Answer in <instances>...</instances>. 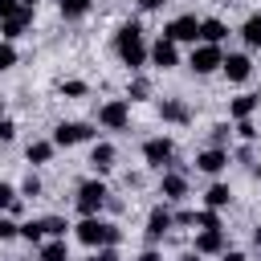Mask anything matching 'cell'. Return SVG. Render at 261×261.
I'll return each instance as SVG.
<instances>
[{
    "label": "cell",
    "instance_id": "obj_1",
    "mask_svg": "<svg viewBox=\"0 0 261 261\" xmlns=\"http://www.w3.org/2000/svg\"><path fill=\"white\" fill-rule=\"evenodd\" d=\"M114 53H118V61H122L126 69H143V65H147V41H143V29H139L135 20L118 24V33H114Z\"/></svg>",
    "mask_w": 261,
    "mask_h": 261
},
{
    "label": "cell",
    "instance_id": "obj_2",
    "mask_svg": "<svg viewBox=\"0 0 261 261\" xmlns=\"http://www.w3.org/2000/svg\"><path fill=\"white\" fill-rule=\"evenodd\" d=\"M73 237H77L82 245H90V249H102V245H118V241H122V228H118V224H110V220L86 216V220L73 228Z\"/></svg>",
    "mask_w": 261,
    "mask_h": 261
},
{
    "label": "cell",
    "instance_id": "obj_3",
    "mask_svg": "<svg viewBox=\"0 0 261 261\" xmlns=\"http://www.w3.org/2000/svg\"><path fill=\"white\" fill-rule=\"evenodd\" d=\"M106 184L102 179H86V184H77V196H73V204H77V212L82 216H98V208L106 204Z\"/></svg>",
    "mask_w": 261,
    "mask_h": 261
},
{
    "label": "cell",
    "instance_id": "obj_4",
    "mask_svg": "<svg viewBox=\"0 0 261 261\" xmlns=\"http://www.w3.org/2000/svg\"><path fill=\"white\" fill-rule=\"evenodd\" d=\"M98 122H102L106 130H126V126H130V102H126V98L102 102V106H98Z\"/></svg>",
    "mask_w": 261,
    "mask_h": 261
},
{
    "label": "cell",
    "instance_id": "obj_5",
    "mask_svg": "<svg viewBox=\"0 0 261 261\" xmlns=\"http://www.w3.org/2000/svg\"><path fill=\"white\" fill-rule=\"evenodd\" d=\"M220 61H224V53H220V45H196L192 49V57H188V65H192V73H212V69H220Z\"/></svg>",
    "mask_w": 261,
    "mask_h": 261
},
{
    "label": "cell",
    "instance_id": "obj_6",
    "mask_svg": "<svg viewBox=\"0 0 261 261\" xmlns=\"http://www.w3.org/2000/svg\"><path fill=\"white\" fill-rule=\"evenodd\" d=\"M143 159H147L151 167H159V171H163V167L175 159V143H171V139H163V135H155V139H147V143H143Z\"/></svg>",
    "mask_w": 261,
    "mask_h": 261
},
{
    "label": "cell",
    "instance_id": "obj_7",
    "mask_svg": "<svg viewBox=\"0 0 261 261\" xmlns=\"http://www.w3.org/2000/svg\"><path fill=\"white\" fill-rule=\"evenodd\" d=\"M163 37L175 41V45H179V41H192V45H196V41H200V20H196L192 12H184V16H175V20L163 29Z\"/></svg>",
    "mask_w": 261,
    "mask_h": 261
},
{
    "label": "cell",
    "instance_id": "obj_8",
    "mask_svg": "<svg viewBox=\"0 0 261 261\" xmlns=\"http://www.w3.org/2000/svg\"><path fill=\"white\" fill-rule=\"evenodd\" d=\"M94 135L90 122H57L53 126V147H73V143H86Z\"/></svg>",
    "mask_w": 261,
    "mask_h": 261
},
{
    "label": "cell",
    "instance_id": "obj_9",
    "mask_svg": "<svg viewBox=\"0 0 261 261\" xmlns=\"http://www.w3.org/2000/svg\"><path fill=\"white\" fill-rule=\"evenodd\" d=\"M29 24H33V8H29V4H20L16 12H8V16L0 20V33H4V41H16V37H24V33H29Z\"/></svg>",
    "mask_w": 261,
    "mask_h": 261
},
{
    "label": "cell",
    "instance_id": "obj_10",
    "mask_svg": "<svg viewBox=\"0 0 261 261\" xmlns=\"http://www.w3.org/2000/svg\"><path fill=\"white\" fill-rule=\"evenodd\" d=\"M147 57H151V65H159V69H171V65H179L175 41H167V37H159L155 45H147Z\"/></svg>",
    "mask_w": 261,
    "mask_h": 261
},
{
    "label": "cell",
    "instance_id": "obj_11",
    "mask_svg": "<svg viewBox=\"0 0 261 261\" xmlns=\"http://www.w3.org/2000/svg\"><path fill=\"white\" fill-rule=\"evenodd\" d=\"M224 167H228V151L224 147H208V151L196 155V171H204V175H220Z\"/></svg>",
    "mask_w": 261,
    "mask_h": 261
},
{
    "label": "cell",
    "instance_id": "obj_12",
    "mask_svg": "<svg viewBox=\"0 0 261 261\" xmlns=\"http://www.w3.org/2000/svg\"><path fill=\"white\" fill-rule=\"evenodd\" d=\"M171 228H175V224H171V212H167L163 204H155V208H151V216H147V241L155 245V241H163Z\"/></svg>",
    "mask_w": 261,
    "mask_h": 261
},
{
    "label": "cell",
    "instance_id": "obj_13",
    "mask_svg": "<svg viewBox=\"0 0 261 261\" xmlns=\"http://www.w3.org/2000/svg\"><path fill=\"white\" fill-rule=\"evenodd\" d=\"M159 196H163V200H184V196H188V175H184V171H163Z\"/></svg>",
    "mask_w": 261,
    "mask_h": 261
},
{
    "label": "cell",
    "instance_id": "obj_14",
    "mask_svg": "<svg viewBox=\"0 0 261 261\" xmlns=\"http://www.w3.org/2000/svg\"><path fill=\"white\" fill-rule=\"evenodd\" d=\"M220 69H224V77H228V82H245V77L253 73V61H249L245 53H228V57L220 61Z\"/></svg>",
    "mask_w": 261,
    "mask_h": 261
},
{
    "label": "cell",
    "instance_id": "obj_15",
    "mask_svg": "<svg viewBox=\"0 0 261 261\" xmlns=\"http://www.w3.org/2000/svg\"><path fill=\"white\" fill-rule=\"evenodd\" d=\"M159 118L184 126V122H192V110H188V102H179V98H163V102H159Z\"/></svg>",
    "mask_w": 261,
    "mask_h": 261
},
{
    "label": "cell",
    "instance_id": "obj_16",
    "mask_svg": "<svg viewBox=\"0 0 261 261\" xmlns=\"http://www.w3.org/2000/svg\"><path fill=\"white\" fill-rule=\"evenodd\" d=\"M114 159H118V151H114V143H94V151H90V167H94L98 175H106V171H114Z\"/></svg>",
    "mask_w": 261,
    "mask_h": 261
},
{
    "label": "cell",
    "instance_id": "obj_17",
    "mask_svg": "<svg viewBox=\"0 0 261 261\" xmlns=\"http://www.w3.org/2000/svg\"><path fill=\"white\" fill-rule=\"evenodd\" d=\"M196 253L208 257V253H224V228H204L196 237Z\"/></svg>",
    "mask_w": 261,
    "mask_h": 261
},
{
    "label": "cell",
    "instance_id": "obj_18",
    "mask_svg": "<svg viewBox=\"0 0 261 261\" xmlns=\"http://www.w3.org/2000/svg\"><path fill=\"white\" fill-rule=\"evenodd\" d=\"M224 37H228V24H224V20H216V16L200 20V41H208V45H220Z\"/></svg>",
    "mask_w": 261,
    "mask_h": 261
},
{
    "label": "cell",
    "instance_id": "obj_19",
    "mask_svg": "<svg viewBox=\"0 0 261 261\" xmlns=\"http://www.w3.org/2000/svg\"><path fill=\"white\" fill-rule=\"evenodd\" d=\"M257 102H261L257 94H237V98H232V106H228V114L241 122V118H249V114L257 110Z\"/></svg>",
    "mask_w": 261,
    "mask_h": 261
},
{
    "label": "cell",
    "instance_id": "obj_20",
    "mask_svg": "<svg viewBox=\"0 0 261 261\" xmlns=\"http://www.w3.org/2000/svg\"><path fill=\"white\" fill-rule=\"evenodd\" d=\"M24 159H29V163H49V159H53V139H37V143H29Z\"/></svg>",
    "mask_w": 261,
    "mask_h": 261
},
{
    "label": "cell",
    "instance_id": "obj_21",
    "mask_svg": "<svg viewBox=\"0 0 261 261\" xmlns=\"http://www.w3.org/2000/svg\"><path fill=\"white\" fill-rule=\"evenodd\" d=\"M41 261H69V249H65V237H53L41 245Z\"/></svg>",
    "mask_w": 261,
    "mask_h": 261
},
{
    "label": "cell",
    "instance_id": "obj_22",
    "mask_svg": "<svg viewBox=\"0 0 261 261\" xmlns=\"http://www.w3.org/2000/svg\"><path fill=\"white\" fill-rule=\"evenodd\" d=\"M228 200H232L228 184H212V188L204 192V204H208V208H228Z\"/></svg>",
    "mask_w": 261,
    "mask_h": 261
},
{
    "label": "cell",
    "instance_id": "obj_23",
    "mask_svg": "<svg viewBox=\"0 0 261 261\" xmlns=\"http://www.w3.org/2000/svg\"><path fill=\"white\" fill-rule=\"evenodd\" d=\"M241 37H245V45H249V49H257V45H261V12H253V16L241 24Z\"/></svg>",
    "mask_w": 261,
    "mask_h": 261
},
{
    "label": "cell",
    "instance_id": "obj_24",
    "mask_svg": "<svg viewBox=\"0 0 261 261\" xmlns=\"http://www.w3.org/2000/svg\"><path fill=\"white\" fill-rule=\"evenodd\" d=\"M90 4H94V0H61V16H65V20H82V16L90 12Z\"/></svg>",
    "mask_w": 261,
    "mask_h": 261
},
{
    "label": "cell",
    "instance_id": "obj_25",
    "mask_svg": "<svg viewBox=\"0 0 261 261\" xmlns=\"http://www.w3.org/2000/svg\"><path fill=\"white\" fill-rule=\"evenodd\" d=\"M41 228H45V237H65V228H69V224H65V216H45V220H41Z\"/></svg>",
    "mask_w": 261,
    "mask_h": 261
},
{
    "label": "cell",
    "instance_id": "obj_26",
    "mask_svg": "<svg viewBox=\"0 0 261 261\" xmlns=\"http://www.w3.org/2000/svg\"><path fill=\"white\" fill-rule=\"evenodd\" d=\"M20 237H24V241H33V245H41V241H45L41 220H24V224H20Z\"/></svg>",
    "mask_w": 261,
    "mask_h": 261
},
{
    "label": "cell",
    "instance_id": "obj_27",
    "mask_svg": "<svg viewBox=\"0 0 261 261\" xmlns=\"http://www.w3.org/2000/svg\"><path fill=\"white\" fill-rule=\"evenodd\" d=\"M12 65H16V49H12V41H0V73L12 69Z\"/></svg>",
    "mask_w": 261,
    "mask_h": 261
},
{
    "label": "cell",
    "instance_id": "obj_28",
    "mask_svg": "<svg viewBox=\"0 0 261 261\" xmlns=\"http://www.w3.org/2000/svg\"><path fill=\"white\" fill-rule=\"evenodd\" d=\"M147 94H151L147 77H135V82H130V90H126V98H130V102H139V98H147Z\"/></svg>",
    "mask_w": 261,
    "mask_h": 261
},
{
    "label": "cell",
    "instance_id": "obj_29",
    "mask_svg": "<svg viewBox=\"0 0 261 261\" xmlns=\"http://www.w3.org/2000/svg\"><path fill=\"white\" fill-rule=\"evenodd\" d=\"M228 139H232L228 122H216V126H212V147H228Z\"/></svg>",
    "mask_w": 261,
    "mask_h": 261
},
{
    "label": "cell",
    "instance_id": "obj_30",
    "mask_svg": "<svg viewBox=\"0 0 261 261\" xmlns=\"http://www.w3.org/2000/svg\"><path fill=\"white\" fill-rule=\"evenodd\" d=\"M196 224H200V228H220V216H216V208H204V212H196Z\"/></svg>",
    "mask_w": 261,
    "mask_h": 261
},
{
    "label": "cell",
    "instance_id": "obj_31",
    "mask_svg": "<svg viewBox=\"0 0 261 261\" xmlns=\"http://www.w3.org/2000/svg\"><path fill=\"white\" fill-rule=\"evenodd\" d=\"M12 237H20V224L12 216H0V241H12Z\"/></svg>",
    "mask_w": 261,
    "mask_h": 261
},
{
    "label": "cell",
    "instance_id": "obj_32",
    "mask_svg": "<svg viewBox=\"0 0 261 261\" xmlns=\"http://www.w3.org/2000/svg\"><path fill=\"white\" fill-rule=\"evenodd\" d=\"M12 204H16V192H12V184H4V179H0V212H8Z\"/></svg>",
    "mask_w": 261,
    "mask_h": 261
},
{
    "label": "cell",
    "instance_id": "obj_33",
    "mask_svg": "<svg viewBox=\"0 0 261 261\" xmlns=\"http://www.w3.org/2000/svg\"><path fill=\"white\" fill-rule=\"evenodd\" d=\"M20 196H41V179H37L33 171L24 175V184H20Z\"/></svg>",
    "mask_w": 261,
    "mask_h": 261
},
{
    "label": "cell",
    "instance_id": "obj_34",
    "mask_svg": "<svg viewBox=\"0 0 261 261\" xmlns=\"http://www.w3.org/2000/svg\"><path fill=\"white\" fill-rule=\"evenodd\" d=\"M61 94L65 98H82L86 94V82H61Z\"/></svg>",
    "mask_w": 261,
    "mask_h": 261
},
{
    "label": "cell",
    "instance_id": "obj_35",
    "mask_svg": "<svg viewBox=\"0 0 261 261\" xmlns=\"http://www.w3.org/2000/svg\"><path fill=\"white\" fill-rule=\"evenodd\" d=\"M237 135H241V139H257V126H253L249 118H241V122H237Z\"/></svg>",
    "mask_w": 261,
    "mask_h": 261
},
{
    "label": "cell",
    "instance_id": "obj_36",
    "mask_svg": "<svg viewBox=\"0 0 261 261\" xmlns=\"http://www.w3.org/2000/svg\"><path fill=\"white\" fill-rule=\"evenodd\" d=\"M94 261H118V249H114V245H102V249L94 253Z\"/></svg>",
    "mask_w": 261,
    "mask_h": 261
},
{
    "label": "cell",
    "instance_id": "obj_37",
    "mask_svg": "<svg viewBox=\"0 0 261 261\" xmlns=\"http://www.w3.org/2000/svg\"><path fill=\"white\" fill-rule=\"evenodd\" d=\"M16 135V126H12V118H0V143H8Z\"/></svg>",
    "mask_w": 261,
    "mask_h": 261
},
{
    "label": "cell",
    "instance_id": "obj_38",
    "mask_svg": "<svg viewBox=\"0 0 261 261\" xmlns=\"http://www.w3.org/2000/svg\"><path fill=\"white\" fill-rule=\"evenodd\" d=\"M16 8H20V0H0V20H4L8 12H16Z\"/></svg>",
    "mask_w": 261,
    "mask_h": 261
},
{
    "label": "cell",
    "instance_id": "obj_39",
    "mask_svg": "<svg viewBox=\"0 0 261 261\" xmlns=\"http://www.w3.org/2000/svg\"><path fill=\"white\" fill-rule=\"evenodd\" d=\"M163 4H167V0H139V8H143V12H155V8H163Z\"/></svg>",
    "mask_w": 261,
    "mask_h": 261
},
{
    "label": "cell",
    "instance_id": "obj_40",
    "mask_svg": "<svg viewBox=\"0 0 261 261\" xmlns=\"http://www.w3.org/2000/svg\"><path fill=\"white\" fill-rule=\"evenodd\" d=\"M220 261H245V253H237V249H224V253H220Z\"/></svg>",
    "mask_w": 261,
    "mask_h": 261
},
{
    "label": "cell",
    "instance_id": "obj_41",
    "mask_svg": "<svg viewBox=\"0 0 261 261\" xmlns=\"http://www.w3.org/2000/svg\"><path fill=\"white\" fill-rule=\"evenodd\" d=\"M139 261H163V257H159L155 249H147V253H139Z\"/></svg>",
    "mask_w": 261,
    "mask_h": 261
},
{
    "label": "cell",
    "instance_id": "obj_42",
    "mask_svg": "<svg viewBox=\"0 0 261 261\" xmlns=\"http://www.w3.org/2000/svg\"><path fill=\"white\" fill-rule=\"evenodd\" d=\"M253 245H257V249H261V228H253Z\"/></svg>",
    "mask_w": 261,
    "mask_h": 261
},
{
    "label": "cell",
    "instance_id": "obj_43",
    "mask_svg": "<svg viewBox=\"0 0 261 261\" xmlns=\"http://www.w3.org/2000/svg\"><path fill=\"white\" fill-rule=\"evenodd\" d=\"M179 261H200V253H184V257H179Z\"/></svg>",
    "mask_w": 261,
    "mask_h": 261
},
{
    "label": "cell",
    "instance_id": "obj_44",
    "mask_svg": "<svg viewBox=\"0 0 261 261\" xmlns=\"http://www.w3.org/2000/svg\"><path fill=\"white\" fill-rule=\"evenodd\" d=\"M20 4H29V8H33V4H37V0H20Z\"/></svg>",
    "mask_w": 261,
    "mask_h": 261
},
{
    "label": "cell",
    "instance_id": "obj_45",
    "mask_svg": "<svg viewBox=\"0 0 261 261\" xmlns=\"http://www.w3.org/2000/svg\"><path fill=\"white\" fill-rule=\"evenodd\" d=\"M257 179H261V167H257Z\"/></svg>",
    "mask_w": 261,
    "mask_h": 261
}]
</instances>
